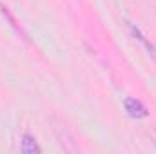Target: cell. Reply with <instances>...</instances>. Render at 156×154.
I'll list each match as a JSON object with an SVG mask.
<instances>
[{"label": "cell", "instance_id": "obj_3", "mask_svg": "<svg viewBox=\"0 0 156 154\" xmlns=\"http://www.w3.org/2000/svg\"><path fill=\"white\" fill-rule=\"evenodd\" d=\"M129 29H131V33H133V37H134V38L138 40L140 44H144V47L149 51V54H153V56L156 58V47H154V45H153V44H151L147 38H145L144 35H142V31H140V29H138L134 24H129Z\"/></svg>", "mask_w": 156, "mask_h": 154}, {"label": "cell", "instance_id": "obj_2", "mask_svg": "<svg viewBox=\"0 0 156 154\" xmlns=\"http://www.w3.org/2000/svg\"><path fill=\"white\" fill-rule=\"evenodd\" d=\"M20 151L24 154H38L40 147H38V143H37V140L31 134H24L22 140H20Z\"/></svg>", "mask_w": 156, "mask_h": 154}, {"label": "cell", "instance_id": "obj_4", "mask_svg": "<svg viewBox=\"0 0 156 154\" xmlns=\"http://www.w3.org/2000/svg\"><path fill=\"white\" fill-rule=\"evenodd\" d=\"M0 11H2V15H4V16H5V18H7V20H9V22H11V27H15V29H16V33H18V35H22V37H24V38H27V35H26V33H24V31H22V27H20V26H18V24H16V20H15V18H13V15H11V13H9V11H7V7H5V5H2V4H0Z\"/></svg>", "mask_w": 156, "mask_h": 154}, {"label": "cell", "instance_id": "obj_1", "mask_svg": "<svg viewBox=\"0 0 156 154\" xmlns=\"http://www.w3.org/2000/svg\"><path fill=\"white\" fill-rule=\"evenodd\" d=\"M123 109H125L127 114L131 116V118H134V120H142V118H145V116L149 114L147 107L138 98H131V96L123 100Z\"/></svg>", "mask_w": 156, "mask_h": 154}]
</instances>
